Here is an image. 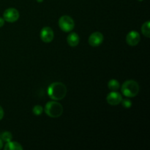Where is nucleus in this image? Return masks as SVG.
<instances>
[{"label":"nucleus","instance_id":"1","mask_svg":"<svg viewBox=\"0 0 150 150\" xmlns=\"http://www.w3.org/2000/svg\"><path fill=\"white\" fill-rule=\"evenodd\" d=\"M48 95L54 100H62L67 95V87L61 82H54L48 86Z\"/></svg>","mask_w":150,"mask_h":150},{"label":"nucleus","instance_id":"2","mask_svg":"<svg viewBox=\"0 0 150 150\" xmlns=\"http://www.w3.org/2000/svg\"><path fill=\"white\" fill-rule=\"evenodd\" d=\"M121 91L127 98H134L139 92V85L133 80L126 81L122 85Z\"/></svg>","mask_w":150,"mask_h":150},{"label":"nucleus","instance_id":"3","mask_svg":"<svg viewBox=\"0 0 150 150\" xmlns=\"http://www.w3.org/2000/svg\"><path fill=\"white\" fill-rule=\"evenodd\" d=\"M45 112L48 117L52 118L59 117L63 113V106L61 103L56 101H50L45 106Z\"/></svg>","mask_w":150,"mask_h":150},{"label":"nucleus","instance_id":"4","mask_svg":"<svg viewBox=\"0 0 150 150\" xmlns=\"http://www.w3.org/2000/svg\"><path fill=\"white\" fill-rule=\"evenodd\" d=\"M59 26L64 32H71L75 27L74 21L70 16H63L59 19Z\"/></svg>","mask_w":150,"mask_h":150},{"label":"nucleus","instance_id":"5","mask_svg":"<svg viewBox=\"0 0 150 150\" xmlns=\"http://www.w3.org/2000/svg\"><path fill=\"white\" fill-rule=\"evenodd\" d=\"M3 18L9 23L16 22L19 18V12L16 8H8L3 13Z\"/></svg>","mask_w":150,"mask_h":150},{"label":"nucleus","instance_id":"6","mask_svg":"<svg viewBox=\"0 0 150 150\" xmlns=\"http://www.w3.org/2000/svg\"><path fill=\"white\" fill-rule=\"evenodd\" d=\"M104 37L103 34L100 32H93L92 35L89 36V45H92L93 47L99 46L103 42Z\"/></svg>","mask_w":150,"mask_h":150},{"label":"nucleus","instance_id":"7","mask_svg":"<svg viewBox=\"0 0 150 150\" xmlns=\"http://www.w3.org/2000/svg\"><path fill=\"white\" fill-rule=\"evenodd\" d=\"M54 34L49 26H45L40 31V38L44 42H51L54 40Z\"/></svg>","mask_w":150,"mask_h":150},{"label":"nucleus","instance_id":"8","mask_svg":"<svg viewBox=\"0 0 150 150\" xmlns=\"http://www.w3.org/2000/svg\"><path fill=\"white\" fill-rule=\"evenodd\" d=\"M122 100V97L121 94L116 91H112L109 94H108L106 98L108 103L111 105H119L120 103H121Z\"/></svg>","mask_w":150,"mask_h":150},{"label":"nucleus","instance_id":"9","mask_svg":"<svg viewBox=\"0 0 150 150\" xmlns=\"http://www.w3.org/2000/svg\"><path fill=\"white\" fill-rule=\"evenodd\" d=\"M141 36L136 31H130L126 36V42L130 46H135L140 42Z\"/></svg>","mask_w":150,"mask_h":150},{"label":"nucleus","instance_id":"10","mask_svg":"<svg viewBox=\"0 0 150 150\" xmlns=\"http://www.w3.org/2000/svg\"><path fill=\"white\" fill-rule=\"evenodd\" d=\"M67 41L69 45L72 47H76L79 45V42H80V38H79V35L77 33L71 32L67 36Z\"/></svg>","mask_w":150,"mask_h":150},{"label":"nucleus","instance_id":"11","mask_svg":"<svg viewBox=\"0 0 150 150\" xmlns=\"http://www.w3.org/2000/svg\"><path fill=\"white\" fill-rule=\"evenodd\" d=\"M23 146L21 144L16 142H7V144L4 146V149L5 150H22Z\"/></svg>","mask_w":150,"mask_h":150},{"label":"nucleus","instance_id":"12","mask_svg":"<svg viewBox=\"0 0 150 150\" xmlns=\"http://www.w3.org/2000/svg\"><path fill=\"white\" fill-rule=\"evenodd\" d=\"M108 87L111 91H117L120 89V84L118 81L116 79H111L108 82Z\"/></svg>","mask_w":150,"mask_h":150},{"label":"nucleus","instance_id":"13","mask_svg":"<svg viewBox=\"0 0 150 150\" xmlns=\"http://www.w3.org/2000/svg\"><path fill=\"white\" fill-rule=\"evenodd\" d=\"M149 21H147L145 22L142 26V34L144 35L146 38H149L150 37V27H149Z\"/></svg>","mask_w":150,"mask_h":150},{"label":"nucleus","instance_id":"14","mask_svg":"<svg viewBox=\"0 0 150 150\" xmlns=\"http://www.w3.org/2000/svg\"><path fill=\"white\" fill-rule=\"evenodd\" d=\"M0 139L4 142H9L12 140L13 139V136H12L11 133L9 131L3 132L1 135V138Z\"/></svg>","mask_w":150,"mask_h":150},{"label":"nucleus","instance_id":"15","mask_svg":"<svg viewBox=\"0 0 150 150\" xmlns=\"http://www.w3.org/2000/svg\"><path fill=\"white\" fill-rule=\"evenodd\" d=\"M32 112L35 115L40 116L42 114L43 112V108L40 105H36L33 107L32 108Z\"/></svg>","mask_w":150,"mask_h":150},{"label":"nucleus","instance_id":"16","mask_svg":"<svg viewBox=\"0 0 150 150\" xmlns=\"http://www.w3.org/2000/svg\"><path fill=\"white\" fill-rule=\"evenodd\" d=\"M122 105H123V107L126 108H130L132 105V102L130 100L127 99V98H125V99H122Z\"/></svg>","mask_w":150,"mask_h":150},{"label":"nucleus","instance_id":"17","mask_svg":"<svg viewBox=\"0 0 150 150\" xmlns=\"http://www.w3.org/2000/svg\"><path fill=\"white\" fill-rule=\"evenodd\" d=\"M4 110H3V108L0 106V120L4 117Z\"/></svg>","mask_w":150,"mask_h":150},{"label":"nucleus","instance_id":"18","mask_svg":"<svg viewBox=\"0 0 150 150\" xmlns=\"http://www.w3.org/2000/svg\"><path fill=\"white\" fill-rule=\"evenodd\" d=\"M4 19L2 18H0V27H2L4 24Z\"/></svg>","mask_w":150,"mask_h":150},{"label":"nucleus","instance_id":"19","mask_svg":"<svg viewBox=\"0 0 150 150\" xmlns=\"http://www.w3.org/2000/svg\"><path fill=\"white\" fill-rule=\"evenodd\" d=\"M3 147V141L0 139V149Z\"/></svg>","mask_w":150,"mask_h":150},{"label":"nucleus","instance_id":"20","mask_svg":"<svg viewBox=\"0 0 150 150\" xmlns=\"http://www.w3.org/2000/svg\"><path fill=\"white\" fill-rule=\"evenodd\" d=\"M37 1H38V2H42V1H44V0H36Z\"/></svg>","mask_w":150,"mask_h":150},{"label":"nucleus","instance_id":"21","mask_svg":"<svg viewBox=\"0 0 150 150\" xmlns=\"http://www.w3.org/2000/svg\"><path fill=\"white\" fill-rule=\"evenodd\" d=\"M139 1H143V0H139Z\"/></svg>","mask_w":150,"mask_h":150}]
</instances>
